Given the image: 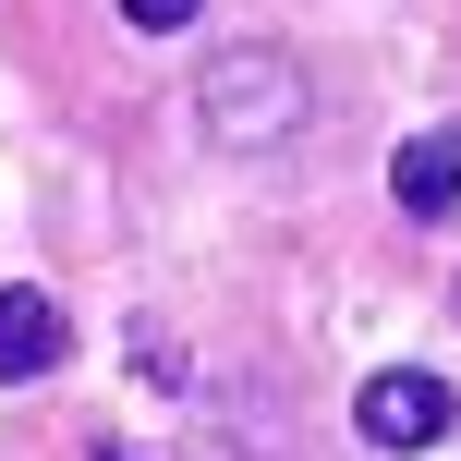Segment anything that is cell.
<instances>
[{"label": "cell", "mask_w": 461, "mask_h": 461, "mask_svg": "<svg viewBox=\"0 0 461 461\" xmlns=\"http://www.w3.org/2000/svg\"><path fill=\"white\" fill-rule=\"evenodd\" d=\"M303 110H316V86H303V61H292V49H267V37L219 49V61L194 73V122H207V146H219V158L292 146V134H303Z\"/></svg>", "instance_id": "6da1fadb"}, {"label": "cell", "mask_w": 461, "mask_h": 461, "mask_svg": "<svg viewBox=\"0 0 461 461\" xmlns=\"http://www.w3.org/2000/svg\"><path fill=\"white\" fill-rule=\"evenodd\" d=\"M61 352H73L61 303H49L37 279H0V389H37V376H61Z\"/></svg>", "instance_id": "3957f363"}, {"label": "cell", "mask_w": 461, "mask_h": 461, "mask_svg": "<svg viewBox=\"0 0 461 461\" xmlns=\"http://www.w3.org/2000/svg\"><path fill=\"white\" fill-rule=\"evenodd\" d=\"M352 425H365L376 449H438V438H449V376H425V365H389V376H365Z\"/></svg>", "instance_id": "7a4b0ae2"}, {"label": "cell", "mask_w": 461, "mask_h": 461, "mask_svg": "<svg viewBox=\"0 0 461 461\" xmlns=\"http://www.w3.org/2000/svg\"><path fill=\"white\" fill-rule=\"evenodd\" d=\"M389 194H401V219H449V207H461V146H449V134H413V146L389 158Z\"/></svg>", "instance_id": "277c9868"}, {"label": "cell", "mask_w": 461, "mask_h": 461, "mask_svg": "<svg viewBox=\"0 0 461 461\" xmlns=\"http://www.w3.org/2000/svg\"><path fill=\"white\" fill-rule=\"evenodd\" d=\"M194 13H207V0H122V24H134V37H183Z\"/></svg>", "instance_id": "5b68a950"}, {"label": "cell", "mask_w": 461, "mask_h": 461, "mask_svg": "<svg viewBox=\"0 0 461 461\" xmlns=\"http://www.w3.org/2000/svg\"><path fill=\"white\" fill-rule=\"evenodd\" d=\"M97 461H134V449H97Z\"/></svg>", "instance_id": "8992f818"}]
</instances>
